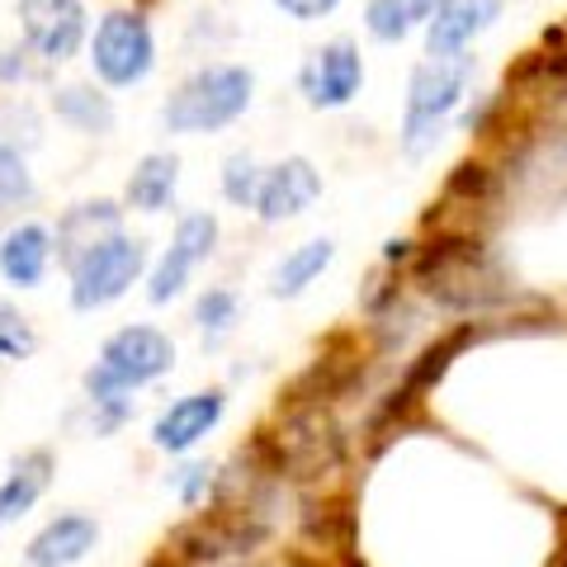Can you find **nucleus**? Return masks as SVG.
Listing matches in <instances>:
<instances>
[{"label":"nucleus","instance_id":"obj_1","mask_svg":"<svg viewBox=\"0 0 567 567\" xmlns=\"http://www.w3.org/2000/svg\"><path fill=\"white\" fill-rule=\"evenodd\" d=\"M256 76L246 66L218 62V66H199L194 76L175 85V95L162 104V123L171 133H218L227 123H237L251 104Z\"/></svg>","mask_w":567,"mask_h":567},{"label":"nucleus","instance_id":"obj_2","mask_svg":"<svg viewBox=\"0 0 567 567\" xmlns=\"http://www.w3.org/2000/svg\"><path fill=\"white\" fill-rule=\"evenodd\" d=\"M473 85V58L454 52V58H425L412 81H406V114H402V147L425 152L440 137V128L450 123V114L464 104Z\"/></svg>","mask_w":567,"mask_h":567},{"label":"nucleus","instance_id":"obj_3","mask_svg":"<svg viewBox=\"0 0 567 567\" xmlns=\"http://www.w3.org/2000/svg\"><path fill=\"white\" fill-rule=\"evenodd\" d=\"M175 364V346L166 331L156 327H123L114 331L100 350V364L85 374V398L91 402H114L133 388L162 379Z\"/></svg>","mask_w":567,"mask_h":567},{"label":"nucleus","instance_id":"obj_4","mask_svg":"<svg viewBox=\"0 0 567 567\" xmlns=\"http://www.w3.org/2000/svg\"><path fill=\"white\" fill-rule=\"evenodd\" d=\"M142 265H147L142 241L123 237V227H118V233H110L95 246H85V251L66 265V270H71V303H76L81 312L110 308L114 298H123L137 284Z\"/></svg>","mask_w":567,"mask_h":567},{"label":"nucleus","instance_id":"obj_5","mask_svg":"<svg viewBox=\"0 0 567 567\" xmlns=\"http://www.w3.org/2000/svg\"><path fill=\"white\" fill-rule=\"evenodd\" d=\"M91 62H95V76L104 85H114V91L137 85L156 66V39H152L147 20L133 10L104 14L95 24V39H91Z\"/></svg>","mask_w":567,"mask_h":567},{"label":"nucleus","instance_id":"obj_6","mask_svg":"<svg viewBox=\"0 0 567 567\" xmlns=\"http://www.w3.org/2000/svg\"><path fill=\"white\" fill-rule=\"evenodd\" d=\"M364 85V58L350 39H336L308 52L303 71H298V91L312 110H346Z\"/></svg>","mask_w":567,"mask_h":567},{"label":"nucleus","instance_id":"obj_7","mask_svg":"<svg viewBox=\"0 0 567 567\" xmlns=\"http://www.w3.org/2000/svg\"><path fill=\"white\" fill-rule=\"evenodd\" d=\"M20 29L48 66L71 62L85 43V6L81 0H20Z\"/></svg>","mask_w":567,"mask_h":567},{"label":"nucleus","instance_id":"obj_8","mask_svg":"<svg viewBox=\"0 0 567 567\" xmlns=\"http://www.w3.org/2000/svg\"><path fill=\"white\" fill-rule=\"evenodd\" d=\"M496 20H502V0H440L425 20V58L468 52L473 39H483Z\"/></svg>","mask_w":567,"mask_h":567},{"label":"nucleus","instance_id":"obj_9","mask_svg":"<svg viewBox=\"0 0 567 567\" xmlns=\"http://www.w3.org/2000/svg\"><path fill=\"white\" fill-rule=\"evenodd\" d=\"M317 194H322V175H317V166L308 162V156H289V162L265 171L260 194H256V213H260V223L298 218V213H308L317 204Z\"/></svg>","mask_w":567,"mask_h":567},{"label":"nucleus","instance_id":"obj_10","mask_svg":"<svg viewBox=\"0 0 567 567\" xmlns=\"http://www.w3.org/2000/svg\"><path fill=\"white\" fill-rule=\"evenodd\" d=\"M223 406L227 398L218 393V388H208V393H189L181 402H171L162 416H156L152 425V445L156 450H166V454H185L194 450L199 440L213 431V425L223 421Z\"/></svg>","mask_w":567,"mask_h":567},{"label":"nucleus","instance_id":"obj_11","mask_svg":"<svg viewBox=\"0 0 567 567\" xmlns=\"http://www.w3.org/2000/svg\"><path fill=\"white\" fill-rule=\"evenodd\" d=\"M95 539H100V525L91 516H58L29 539L24 563L29 567H71L91 554Z\"/></svg>","mask_w":567,"mask_h":567},{"label":"nucleus","instance_id":"obj_12","mask_svg":"<svg viewBox=\"0 0 567 567\" xmlns=\"http://www.w3.org/2000/svg\"><path fill=\"white\" fill-rule=\"evenodd\" d=\"M48 260H52V237L39 223H20L0 237V275H6V284H14V289L43 284Z\"/></svg>","mask_w":567,"mask_h":567},{"label":"nucleus","instance_id":"obj_13","mask_svg":"<svg viewBox=\"0 0 567 567\" xmlns=\"http://www.w3.org/2000/svg\"><path fill=\"white\" fill-rule=\"evenodd\" d=\"M48 473H52V454L48 450H33L24 458H14L10 477L0 483V529L14 525L20 516H29L33 502H39L43 487H48Z\"/></svg>","mask_w":567,"mask_h":567},{"label":"nucleus","instance_id":"obj_14","mask_svg":"<svg viewBox=\"0 0 567 567\" xmlns=\"http://www.w3.org/2000/svg\"><path fill=\"white\" fill-rule=\"evenodd\" d=\"M110 233H118V208L110 199H95V204H76L66 208V218L58 223V256L71 265L85 246L104 241Z\"/></svg>","mask_w":567,"mask_h":567},{"label":"nucleus","instance_id":"obj_15","mask_svg":"<svg viewBox=\"0 0 567 567\" xmlns=\"http://www.w3.org/2000/svg\"><path fill=\"white\" fill-rule=\"evenodd\" d=\"M175 185H181V162L171 152H152L128 175V204L137 213H166L175 199Z\"/></svg>","mask_w":567,"mask_h":567},{"label":"nucleus","instance_id":"obj_16","mask_svg":"<svg viewBox=\"0 0 567 567\" xmlns=\"http://www.w3.org/2000/svg\"><path fill=\"white\" fill-rule=\"evenodd\" d=\"M440 0H369L364 6V29L374 33L379 43H402L412 39L416 29H425V20L435 14Z\"/></svg>","mask_w":567,"mask_h":567},{"label":"nucleus","instance_id":"obj_17","mask_svg":"<svg viewBox=\"0 0 567 567\" xmlns=\"http://www.w3.org/2000/svg\"><path fill=\"white\" fill-rule=\"evenodd\" d=\"M52 110L76 133H91V137L114 133V104H110V95H100L95 85H62V91L52 95Z\"/></svg>","mask_w":567,"mask_h":567},{"label":"nucleus","instance_id":"obj_18","mask_svg":"<svg viewBox=\"0 0 567 567\" xmlns=\"http://www.w3.org/2000/svg\"><path fill=\"white\" fill-rule=\"evenodd\" d=\"M331 256H336V246H331L327 237L303 241L298 251H289V256L279 260V270H275V279H270V293H275V298H298V293H303L308 284L331 265Z\"/></svg>","mask_w":567,"mask_h":567},{"label":"nucleus","instance_id":"obj_19","mask_svg":"<svg viewBox=\"0 0 567 567\" xmlns=\"http://www.w3.org/2000/svg\"><path fill=\"white\" fill-rule=\"evenodd\" d=\"M33 204V175L24 166V152L0 142V213Z\"/></svg>","mask_w":567,"mask_h":567},{"label":"nucleus","instance_id":"obj_20","mask_svg":"<svg viewBox=\"0 0 567 567\" xmlns=\"http://www.w3.org/2000/svg\"><path fill=\"white\" fill-rule=\"evenodd\" d=\"M175 251H185L194 265L213 256V246H218V218L213 213H185L181 223H175V237H171Z\"/></svg>","mask_w":567,"mask_h":567},{"label":"nucleus","instance_id":"obj_21","mask_svg":"<svg viewBox=\"0 0 567 567\" xmlns=\"http://www.w3.org/2000/svg\"><path fill=\"white\" fill-rule=\"evenodd\" d=\"M260 181H265V171H260L246 152H237V156H227V162H223V194H227V204H237V208H256Z\"/></svg>","mask_w":567,"mask_h":567},{"label":"nucleus","instance_id":"obj_22","mask_svg":"<svg viewBox=\"0 0 567 567\" xmlns=\"http://www.w3.org/2000/svg\"><path fill=\"white\" fill-rule=\"evenodd\" d=\"M194 322H199V331L208 336V341H223V336L233 331V322H237V293L233 289L199 293V303H194Z\"/></svg>","mask_w":567,"mask_h":567},{"label":"nucleus","instance_id":"obj_23","mask_svg":"<svg viewBox=\"0 0 567 567\" xmlns=\"http://www.w3.org/2000/svg\"><path fill=\"white\" fill-rule=\"evenodd\" d=\"M39 137H43V128H39V114H33V104H24V100H0V142H10V147L29 152V147H39Z\"/></svg>","mask_w":567,"mask_h":567},{"label":"nucleus","instance_id":"obj_24","mask_svg":"<svg viewBox=\"0 0 567 567\" xmlns=\"http://www.w3.org/2000/svg\"><path fill=\"white\" fill-rule=\"evenodd\" d=\"M189 270H194V260H189L185 251H175V246H171V251H166L162 260H156L152 279H147V298H152V303H171V298L189 284Z\"/></svg>","mask_w":567,"mask_h":567},{"label":"nucleus","instance_id":"obj_25","mask_svg":"<svg viewBox=\"0 0 567 567\" xmlns=\"http://www.w3.org/2000/svg\"><path fill=\"white\" fill-rule=\"evenodd\" d=\"M39 346V336L29 331V322L10 303H0V360H24Z\"/></svg>","mask_w":567,"mask_h":567},{"label":"nucleus","instance_id":"obj_26","mask_svg":"<svg viewBox=\"0 0 567 567\" xmlns=\"http://www.w3.org/2000/svg\"><path fill=\"white\" fill-rule=\"evenodd\" d=\"M43 71H48V62H43L29 43H24V48H6V52H0V81H10V85H14V81H39Z\"/></svg>","mask_w":567,"mask_h":567},{"label":"nucleus","instance_id":"obj_27","mask_svg":"<svg viewBox=\"0 0 567 567\" xmlns=\"http://www.w3.org/2000/svg\"><path fill=\"white\" fill-rule=\"evenodd\" d=\"M208 483H213V468L208 464H189V468H181V477H175V492H181L185 506H194L208 492Z\"/></svg>","mask_w":567,"mask_h":567},{"label":"nucleus","instance_id":"obj_28","mask_svg":"<svg viewBox=\"0 0 567 567\" xmlns=\"http://www.w3.org/2000/svg\"><path fill=\"white\" fill-rule=\"evenodd\" d=\"M275 6L289 14V20H298V24H312V20H327L341 0H275Z\"/></svg>","mask_w":567,"mask_h":567}]
</instances>
